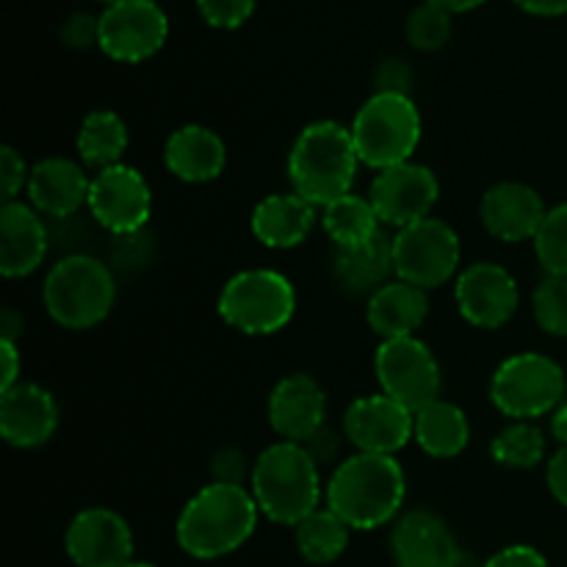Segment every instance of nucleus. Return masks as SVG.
<instances>
[{"instance_id": "1", "label": "nucleus", "mask_w": 567, "mask_h": 567, "mask_svg": "<svg viewBox=\"0 0 567 567\" xmlns=\"http://www.w3.org/2000/svg\"><path fill=\"white\" fill-rule=\"evenodd\" d=\"M404 496V468L391 454H354L332 471L324 487L327 507L360 532L391 524L402 509Z\"/></svg>"}, {"instance_id": "2", "label": "nucleus", "mask_w": 567, "mask_h": 567, "mask_svg": "<svg viewBox=\"0 0 567 567\" xmlns=\"http://www.w3.org/2000/svg\"><path fill=\"white\" fill-rule=\"evenodd\" d=\"M258 504L241 485L210 482L183 507L177 543L194 559H219L238 551L258 526Z\"/></svg>"}, {"instance_id": "3", "label": "nucleus", "mask_w": 567, "mask_h": 567, "mask_svg": "<svg viewBox=\"0 0 567 567\" xmlns=\"http://www.w3.org/2000/svg\"><path fill=\"white\" fill-rule=\"evenodd\" d=\"M252 498L260 513L280 526H299L319 509L321 487L319 463L302 443L280 441L266 449L252 465Z\"/></svg>"}, {"instance_id": "4", "label": "nucleus", "mask_w": 567, "mask_h": 567, "mask_svg": "<svg viewBox=\"0 0 567 567\" xmlns=\"http://www.w3.org/2000/svg\"><path fill=\"white\" fill-rule=\"evenodd\" d=\"M360 155L352 131L338 122H313L305 127L288 153V177L293 194L310 205H330L343 194H352Z\"/></svg>"}, {"instance_id": "5", "label": "nucleus", "mask_w": 567, "mask_h": 567, "mask_svg": "<svg viewBox=\"0 0 567 567\" xmlns=\"http://www.w3.org/2000/svg\"><path fill=\"white\" fill-rule=\"evenodd\" d=\"M44 308L64 330H89L105 321L116 299L109 266L89 255H66L44 280Z\"/></svg>"}, {"instance_id": "6", "label": "nucleus", "mask_w": 567, "mask_h": 567, "mask_svg": "<svg viewBox=\"0 0 567 567\" xmlns=\"http://www.w3.org/2000/svg\"><path fill=\"white\" fill-rule=\"evenodd\" d=\"M349 131L360 164L382 172L413 158L421 142V114L410 94L377 92L365 100Z\"/></svg>"}, {"instance_id": "7", "label": "nucleus", "mask_w": 567, "mask_h": 567, "mask_svg": "<svg viewBox=\"0 0 567 567\" xmlns=\"http://www.w3.org/2000/svg\"><path fill=\"white\" fill-rule=\"evenodd\" d=\"M293 313L297 293L280 271H238L219 293V316L244 336H275L291 324Z\"/></svg>"}, {"instance_id": "8", "label": "nucleus", "mask_w": 567, "mask_h": 567, "mask_svg": "<svg viewBox=\"0 0 567 567\" xmlns=\"http://www.w3.org/2000/svg\"><path fill=\"white\" fill-rule=\"evenodd\" d=\"M565 371L554 358L520 352L504 360L491 380V399L507 419L529 421L563 404Z\"/></svg>"}, {"instance_id": "9", "label": "nucleus", "mask_w": 567, "mask_h": 567, "mask_svg": "<svg viewBox=\"0 0 567 567\" xmlns=\"http://www.w3.org/2000/svg\"><path fill=\"white\" fill-rule=\"evenodd\" d=\"M396 280L424 291L443 286L460 266V238L443 219H421L393 236Z\"/></svg>"}, {"instance_id": "10", "label": "nucleus", "mask_w": 567, "mask_h": 567, "mask_svg": "<svg viewBox=\"0 0 567 567\" xmlns=\"http://www.w3.org/2000/svg\"><path fill=\"white\" fill-rule=\"evenodd\" d=\"M374 369L382 393L402 402L413 413L441 399V365L430 347L415 336L382 341Z\"/></svg>"}, {"instance_id": "11", "label": "nucleus", "mask_w": 567, "mask_h": 567, "mask_svg": "<svg viewBox=\"0 0 567 567\" xmlns=\"http://www.w3.org/2000/svg\"><path fill=\"white\" fill-rule=\"evenodd\" d=\"M166 37L169 20L155 0H122L100 14V50L122 64L153 59Z\"/></svg>"}, {"instance_id": "12", "label": "nucleus", "mask_w": 567, "mask_h": 567, "mask_svg": "<svg viewBox=\"0 0 567 567\" xmlns=\"http://www.w3.org/2000/svg\"><path fill=\"white\" fill-rule=\"evenodd\" d=\"M89 210L114 236H136L153 216V194L142 172L116 164L92 177Z\"/></svg>"}, {"instance_id": "13", "label": "nucleus", "mask_w": 567, "mask_h": 567, "mask_svg": "<svg viewBox=\"0 0 567 567\" xmlns=\"http://www.w3.org/2000/svg\"><path fill=\"white\" fill-rule=\"evenodd\" d=\"M437 197H441V186H437L435 172L413 161L382 169L371 183L369 194L382 225H391L396 230L430 219Z\"/></svg>"}, {"instance_id": "14", "label": "nucleus", "mask_w": 567, "mask_h": 567, "mask_svg": "<svg viewBox=\"0 0 567 567\" xmlns=\"http://www.w3.org/2000/svg\"><path fill=\"white\" fill-rule=\"evenodd\" d=\"M64 548L78 567H125L133 563V532L114 509L89 507L66 526Z\"/></svg>"}, {"instance_id": "15", "label": "nucleus", "mask_w": 567, "mask_h": 567, "mask_svg": "<svg viewBox=\"0 0 567 567\" xmlns=\"http://www.w3.org/2000/svg\"><path fill=\"white\" fill-rule=\"evenodd\" d=\"M454 299H457L460 316L468 324L482 327V330H498L518 310L520 291L515 277L504 266L480 260L457 277Z\"/></svg>"}, {"instance_id": "16", "label": "nucleus", "mask_w": 567, "mask_h": 567, "mask_svg": "<svg viewBox=\"0 0 567 567\" xmlns=\"http://www.w3.org/2000/svg\"><path fill=\"white\" fill-rule=\"evenodd\" d=\"M415 413L385 393L363 396L343 413V435L365 454H396L413 441Z\"/></svg>"}, {"instance_id": "17", "label": "nucleus", "mask_w": 567, "mask_h": 567, "mask_svg": "<svg viewBox=\"0 0 567 567\" xmlns=\"http://www.w3.org/2000/svg\"><path fill=\"white\" fill-rule=\"evenodd\" d=\"M391 554L399 567H476L471 554L457 546L449 526L430 509H413L396 520Z\"/></svg>"}, {"instance_id": "18", "label": "nucleus", "mask_w": 567, "mask_h": 567, "mask_svg": "<svg viewBox=\"0 0 567 567\" xmlns=\"http://www.w3.org/2000/svg\"><path fill=\"white\" fill-rule=\"evenodd\" d=\"M59 430L53 393L33 382H17L0 396V435L14 449L44 446Z\"/></svg>"}, {"instance_id": "19", "label": "nucleus", "mask_w": 567, "mask_h": 567, "mask_svg": "<svg viewBox=\"0 0 567 567\" xmlns=\"http://www.w3.org/2000/svg\"><path fill=\"white\" fill-rule=\"evenodd\" d=\"M543 197L526 183H498L487 188L480 203V219L493 238L504 244L535 241L546 219Z\"/></svg>"}, {"instance_id": "20", "label": "nucleus", "mask_w": 567, "mask_h": 567, "mask_svg": "<svg viewBox=\"0 0 567 567\" xmlns=\"http://www.w3.org/2000/svg\"><path fill=\"white\" fill-rule=\"evenodd\" d=\"M327 396L310 374H288L269 396V424L282 441L305 443L324 426Z\"/></svg>"}, {"instance_id": "21", "label": "nucleus", "mask_w": 567, "mask_h": 567, "mask_svg": "<svg viewBox=\"0 0 567 567\" xmlns=\"http://www.w3.org/2000/svg\"><path fill=\"white\" fill-rule=\"evenodd\" d=\"M48 255V227L39 210L25 203H3L0 208V271L3 277H28Z\"/></svg>"}, {"instance_id": "22", "label": "nucleus", "mask_w": 567, "mask_h": 567, "mask_svg": "<svg viewBox=\"0 0 567 567\" xmlns=\"http://www.w3.org/2000/svg\"><path fill=\"white\" fill-rule=\"evenodd\" d=\"M28 197L31 205L44 216L66 219L89 205V188L92 181L86 177L81 164L70 158H44L28 175Z\"/></svg>"}, {"instance_id": "23", "label": "nucleus", "mask_w": 567, "mask_h": 567, "mask_svg": "<svg viewBox=\"0 0 567 567\" xmlns=\"http://www.w3.org/2000/svg\"><path fill=\"white\" fill-rule=\"evenodd\" d=\"M166 169L186 183H210L225 172L227 147L205 125H183L166 138Z\"/></svg>"}, {"instance_id": "24", "label": "nucleus", "mask_w": 567, "mask_h": 567, "mask_svg": "<svg viewBox=\"0 0 567 567\" xmlns=\"http://www.w3.org/2000/svg\"><path fill=\"white\" fill-rule=\"evenodd\" d=\"M316 225V205L299 194H271L252 210V233L264 247L291 249L310 236Z\"/></svg>"}, {"instance_id": "25", "label": "nucleus", "mask_w": 567, "mask_h": 567, "mask_svg": "<svg viewBox=\"0 0 567 567\" xmlns=\"http://www.w3.org/2000/svg\"><path fill=\"white\" fill-rule=\"evenodd\" d=\"M426 313H430L426 291L404 280H391L382 286L374 297H369V308H365L369 327L382 341L410 338L424 324Z\"/></svg>"}, {"instance_id": "26", "label": "nucleus", "mask_w": 567, "mask_h": 567, "mask_svg": "<svg viewBox=\"0 0 567 567\" xmlns=\"http://www.w3.org/2000/svg\"><path fill=\"white\" fill-rule=\"evenodd\" d=\"M332 275L338 286L354 297H374L382 286L391 282V275H396L393 266V238L380 233L363 247L336 249L332 258Z\"/></svg>"}, {"instance_id": "27", "label": "nucleus", "mask_w": 567, "mask_h": 567, "mask_svg": "<svg viewBox=\"0 0 567 567\" xmlns=\"http://www.w3.org/2000/svg\"><path fill=\"white\" fill-rule=\"evenodd\" d=\"M413 441L424 449L430 457L452 460L465 452L471 441L468 415L457 404L446 399H435L415 413Z\"/></svg>"}, {"instance_id": "28", "label": "nucleus", "mask_w": 567, "mask_h": 567, "mask_svg": "<svg viewBox=\"0 0 567 567\" xmlns=\"http://www.w3.org/2000/svg\"><path fill=\"white\" fill-rule=\"evenodd\" d=\"M321 225H324L327 236L332 238L336 249H352L363 247L371 238L380 236V216H377L371 199L358 197V194H343L336 203L324 205L321 214Z\"/></svg>"}, {"instance_id": "29", "label": "nucleus", "mask_w": 567, "mask_h": 567, "mask_svg": "<svg viewBox=\"0 0 567 567\" xmlns=\"http://www.w3.org/2000/svg\"><path fill=\"white\" fill-rule=\"evenodd\" d=\"M75 144L83 166H92V169L103 172L109 166L120 164V158L125 155L127 127L122 122V116L114 114V111H92L81 122Z\"/></svg>"}, {"instance_id": "30", "label": "nucleus", "mask_w": 567, "mask_h": 567, "mask_svg": "<svg viewBox=\"0 0 567 567\" xmlns=\"http://www.w3.org/2000/svg\"><path fill=\"white\" fill-rule=\"evenodd\" d=\"M352 526L338 518L330 507L316 509L313 515L297 526V548L305 563L310 565H330L343 557L349 546Z\"/></svg>"}, {"instance_id": "31", "label": "nucleus", "mask_w": 567, "mask_h": 567, "mask_svg": "<svg viewBox=\"0 0 567 567\" xmlns=\"http://www.w3.org/2000/svg\"><path fill=\"white\" fill-rule=\"evenodd\" d=\"M491 454L498 465L513 471H529L543 463L546 457V437L529 421L509 424L498 432L491 443Z\"/></svg>"}, {"instance_id": "32", "label": "nucleus", "mask_w": 567, "mask_h": 567, "mask_svg": "<svg viewBox=\"0 0 567 567\" xmlns=\"http://www.w3.org/2000/svg\"><path fill=\"white\" fill-rule=\"evenodd\" d=\"M535 252L546 275L567 277V203L546 214L535 236Z\"/></svg>"}, {"instance_id": "33", "label": "nucleus", "mask_w": 567, "mask_h": 567, "mask_svg": "<svg viewBox=\"0 0 567 567\" xmlns=\"http://www.w3.org/2000/svg\"><path fill=\"white\" fill-rule=\"evenodd\" d=\"M535 321L543 332L554 338H567V277L546 275L532 297Z\"/></svg>"}, {"instance_id": "34", "label": "nucleus", "mask_w": 567, "mask_h": 567, "mask_svg": "<svg viewBox=\"0 0 567 567\" xmlns=\"http://www.w3.org/2000/svg\"><path fill=\"white\" fill-rule=\"evenodd\" d=\"M404 33L415 50L435 53V50L446 48V42L452 39V14L432 3H421L419 9L410 11Z\"/></svg>"}, {"instance_id": "35", "label": "nucleus", "mask_w": 567, "mask_h": 567, "mask_svg": "<svg viewBox=\"0 0 567 567\" xmlns=\"http://www.w3.org/2000/svg\"><path fill=\"white\" fill-rule=\"evenodd\" d=\"M255 3L258 0H197V9L208 25L233 31V28H241L252 17Z\"/></svg>"}, {"instance_id": "36", "label": "nucleus", "mask_w": 567, "mask_h": 567, "mask_svg": "<svg viewBox=\"0 0 567 567\" xmlns=\"http://www.w3.org/2000/svg\"><path fill=\"white\" fill-rule=\"evenodd\" d=\"M28 166L14 147L0 150V188H3V203H14L22 186H28Z\"/></svg>"}, {"instance_id": "37", "label": "nucleus", "mask_w": 567, "mask_h": 567, "mask_svg": "<svg viewBox=\"0 0 567 567\" xmlns=\"http://www.w3.org/2000/svg\"><path fill=\"white\" fill-rule=\"evenodd\" d=\"M61 39L75 50H86L92 44L100 48V17L92 14H70L61 22Z\"/></svg>"}, {"instance_id": "38", "label": "nucleus", "mask_w": 567, "mask_h": 567, "mask_svg": "<svg viewBox=\"0 0 567 567\" xmlns=\"http://www.w3.org/2000/svg\"><path fill=\"white\" fill-rule=\"evenodd\" d=\"M247 476V460L238 449L227 446L214 457V482H225V485H241Z\"/></svg>"}, {"instance_id": "39", "label": "nucleus", "mask_w": 567, "mask_h": 567, "mask_svg": "<svg viewBox=\"0 0 567 567\" xmlns=\"http://www.w3.org/2000/svg\"><path fill=\"white\" fill-rule=\"evenodd\" d=\"M482 567H548L546 557L532 546H509L493 554Z\"/></svg>"}, {"instance_id": "40", "label": "nucleus", "mask_w": 567, "mask_h": 567, "mask_svg": "<svg viewBox=\"0 0 567 567\" xmlns=\"http://www.w3.org/2000/svg\"><path fill=\"white\" fill-rule=\"evenodd\" d=\"M546 480H548V491H551V496L557 498L563 507H567V446L559 449V452L548 460Z\"/></svg>"}, {"instance_id": "41", "label": "nucleus", "mask_w": 567, "mask_h": 567, "mask_svg": "<svg viewBox=\"0 0 567 567\" xmlns=\"http://www.w3.org/2000/svg\"><path fill=\"white\" fill-rule=\"evenodd\" d=\"M302 446L308 449L310 457H313L316 463L324 465L327 460L336 457L338 449H341V435H338V432H332V430H327V426H321V430L316 432L310 441H305Z\"/></svg>"}, {"instance_id": "42", "label": "nucleus", "mask_w": 567, "mask_h": 567, "mask_svg": "<svg viewBox=\"0 0 567 567\" xmlns=\"http://www.w3.org/2000/svg\"><path fill=\"white\" fill-rule=\"evenodd\" d=\"M377 83H380V92H402L408 94L410 86V70L404 61H385L377 72Z\"/></svg>"}, {"instance_id": "43", "label": "nucleus", "mask_w": 567, "mask_h": 567, "mask_svg": "<svg viewBox=\"0 0 567 567\" xmlns=\"http://www.w3.org/2000/svg\"><path fill=\"white\" fill-rule=\"evenodd\" d=\"M0 360H3V374H0V393L11 391L20 382V352L14 341L0 338Z\"/></svg>"}, {"instance_id": "44", "label": "nucleus", "mask_w": 567, "mask_h": 567, "mask_svg": "<svg viewBox=\"0 0 567 567\" xmlns=\"http://www.w3.org/2000/svg\"><path fill=\"white\" fill-rule=\"evenodd\" d=\"M518 9L535 17H563L567 14V0H515Z\"/></svg>"}, {"instance_id": "45", "label": "nucleus", "mask_w": 567, "mask_h": 567, "mask_svg": "<svg viewBox=\"0 0 567 567\" xmlns=\"http://www.w3.org/2000/svg\"><path fill=\"white\" fill-rule=\"evenodd\" d=\"M0 330H3V341H14L17 343V336H20L22 330V316L17 313L14 308H6L3 313H0Z\"/></svg>"}, {"instance_id": "46", "label": "nucleus", "mask_w": 567, "mask_h": 567, "mask_svg": "<svg viewBox=\"0 0 567 567\" xmlns=\"http://www.w3.org/2000/svg\"><path fill=\"white\" fill-rule=\"evenodd\" d=\"M424 3L437 6V9L449 11V14H463V11H474L480 9L485 0H424Z\"/></svg>"}, {"instance_id": "47", "label": "nucleus", "mask_w": 567, "mask_h": 567, "mask_svg": "<svg viewBox=\"0 0 567 567\" xmlns=\"http://www.w3.org/2000/svg\"><path fill=\"white\" fill-rule=\"evenodd\" d=\"M551 432H554V437H557V441L563 443V446H567V402L559 404V408L554 410Z\"/></svg>"}, {"instance_id": "48", "label": "nucleus", "mask_w": 567, "mask_h": 567, "mask_svg": "<svg viewBox=\"0 0 567 567\" xmlns=\"http://www.w3.org/2000/svg\"><path fill=\"white\" fill-rule=\"evenodd\" d=\"M125 567H155V565H147V563H131V565H125Z\"/></svg>"}, {"instance_id": "49", "label": "nucleus", "mask_w": 567, "mask_h": 567, "mask_svg": "<svg viewBox=\"0 0 567 567\" xmlns=\"http://www.w3.org/2000/svg\"><path fill=\"white\" fill-rule=\"evenodd\" d=\"M97 3H105V6H114V3H122V0H97Z\"/></svg>"}]
</instances>
